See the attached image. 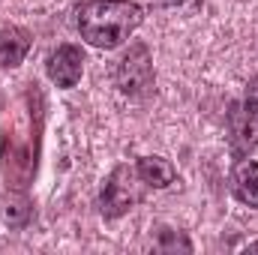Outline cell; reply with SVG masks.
I'll list each match as a JSON object with an SVG mask.
<instances>
[{"label": "cell", "instance_id": "1", "mask_svg": "<svg viewBox=\"0 0 258 255\" xmlns=\"http://www.w3.org/2000/svg\"><path fill=\"white\" fill-rule=\"evenodd\" d=\"M75 15L81 39L102 51L120 48L144 21V9L132 0H84Z\"/></svg>", "mask_w": 258, "mask_h": 255}, {"label": "cell", "instance_id": "2", "mask_svg": "<svg viewBox=\"0 0 258 255\" xmlns=\"http://www.w3.org/2000/svg\"><path fill=\"white\" fill-rule=\"evenodd\" d=\"M114 84L129 99H147L153 93V57L144 42H132L129 51L114 66Z\"/></svg>", "mask_w": 258, "mask_h": 255}, {"label": "cell", "instance_id": "3", "mask_svg": "<svg viewBox=\"0 0 258 255\" xmlns=\"http://www.w3.org/2000/svg\"><path fill=\"white\" fill-rule=\"evenodd\" d=\"M141 183H138V174H135V168H129V165H117L111 174H108V180L102 183V192H99V213L105 216V219H117V216H123L129 213L138 201H141Z\"/></svg>", "mask_w": 258, "mask_h": 255}, {"label": "cell", "instance_id": "4", "mask_svg": "<svg viewBox=\"0 0 258 255\" xmlns=\"http://www.w3.org/2000/svg\"><path fill=\"white\" fill-rule=\"evenodd\" d=\"M225 126H228V144L237 159H243L258 144V108L249 102H231L225 111Z\"/></svg>", "mask_w": 258, "mask_h": 255}, {"label": "cell", "instance_id": "5", "mask_svg": "<svg viewBox=\"0 0 258 255\" xmlns=\"http://www.w3.org/2000/svg\"><path fill=\"white\" fill-rule=\"evenodd\" d=\"M45 72H48L51 84H57L63 90L75 87L81 81V72H84V51L78 45H72V42L57 45L45 60Z\"/></svg>", "mask_w": 258, "mask_h": 255}, {"label": "cell", "instance_id": "6", "mask_svg": "<svg viewBox=\"0 0 258 255\" xmlns=\"http://www.w3.org/2000/svg\"><path fill=\"white\" fill-rule=\"evenodd\" d=\"M30 45H33L30 30L15 27V24L3 27V30H0V69H15V66H21L24 57H27V51H30Z\"/></svg>", "mask_w": 258, "mask_h": 255}, {"label": "cell", "instance_id": "7", "mask_svg": "<svg viewBox=\"0 0 258 255\" xmlns=\"http://www.w3.org/2000/svg\"><path fill=\"white\" fill-rule=\"evenodd\" d=\"M135 174L144 186H153V189H165L177 180V168L165 156H141L135 162Z\"/></svg>", "mask_w": 258, "mask_h": 255}, {"label": "cell", "instance_id": "8", "mask_svg": "<svg viewBox=\"0 0 258 255\" xmlns=\"http://www.w3.org/2000/svg\"><path fill=\"white\" fill-rule=\"evenodd\" d=\"M231 192L240 204L258 210V162L255 159H240L231 171Z\"/></svg>", "mask_w": 258, "mask_h": 255}, {"label": "cell", "instance_id": "9", "mask_svg": "<svg viewBox=\"0 0 258 255\" xmlns=\"http://www.w3.org/2000/svg\"><path fill=\"white\" fill-rule=\"evenodd\" d=\"M30 213H33V207L21 189H9L3 195V222L9 228H24L30 222Z\"/></svg>", "mask_w": 258, "mask_h": 255}, {"label": "cell", "instance_id": "10", "mask_svg": "<svg viewBox=\"0 0 258 255\" xmlns=\"http://www.w3.org/2000/svg\"><path fill=\"white\" fill-rule=\"evenodd\" d=\"M162 252H192V240L186 237V234H180V231H159V243H156Z\"/></svg>", "mask_w": 258, "mask_h": 255}, {"label": "cell", "instance_id": "11", "mask_svg": "<svg viewBox=\"0 0 258 255\" xmlns=\"http://www.w3.org/2000/svg\"><path fill=\"white\" fill-rule=\"evenodd\" d=\"M246 102H249L252 108H258V75L246 84Z\"/></svg>", "mask_w": 258, "mask_h": 255}, {"label": "cell", "instance_id": "12", "mask_svg": "<svg viewBox=\"0 0 258 255\" xmlns=\"http://www.w3.org/2000/svg\"><path fill=\"white\" fill-rule=\"evenodd\" d=\"M0 108H3V93H0Z\"/></svg>", "mask_w": 258, "mask_h": 255}]
</instances>
